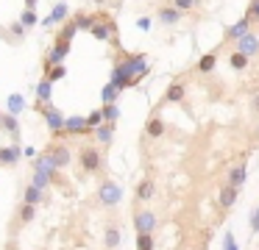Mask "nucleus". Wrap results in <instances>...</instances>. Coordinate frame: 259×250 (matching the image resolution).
<instances>
[{
    "mask_svg": "<svg viewBox=\"0 0 259 250\" xmlns=\"http://www.w3.org/2000/svg\"><path fill=\"white\" fill-rule=\"evenodd\" d=\"M123 189L95 136H53L34 159L3 250H117Z\"/></svg>",
    "mask_w": 259,
    "mask_h": 250,
    "instance_id": "obj_1",
    "label": "nucleus"
},
{
    "mask_svg": "<svg viewBox=\"0 0 259 250\" xmlns=\"http://www.w3.org/2000/svg\"><path fill=\"white\" fill-rule=\"evenodd\" d=\"M23 159V131L12 111H0V170Z\"/></svg>",
    "mask_w": 259,
    "mask_h": 250,
    "instance_id": "obj_2",
    "label": "nucleus"
},
{
    "mask_svg": "<svg viewBox=\"0 0 259 250\" xmlns=\"http://www.w3.org/2000/svg\"><path fill=\"white\" fill-rule=\"evenodd\" d=\"M164 133H167V122H164V117H159V114L148 117L145 131H142V139H148V142H159V139H164Z\"/></svg>",
    "mask_w": 259,
    "mask_h": 250,
    "instance_id": "obj_3",
    "label": "nucleus"
},
{
    "mask_svg": "<svg viewBox=\"0 0 259 250\" xmlns=\"http://www.w3.org/2000/svg\"><path fill=\"white\" fill-rule=\"evenodd\" d=\"M234 50H237V53H242V56H248V59H253V56L259 53V33L248 31L242 39H237V42H234Z\"/></svg>",
    "mask_w": 259,
    "mask_h": 250,
    "instance_id": "obj_4",
    "label": "nucleus"
},
{
    "mask_svg": "<svg viewBox=\"0 0 259 250\" xmlns=\"http://www.w3.org/2000/svg\"><path fill=\"white\" fill-rule=\"evenodd\" d=\"M184 97H187V83L184 81H173L167 89H164L162 106H176V103L184 106Z\"/></svg>",
    "mask_w": 259,
    "mask_h": 250,
    "instance_id": "obj_5",
    "label": "nucleus"
},
{
    "mask_svg": "<svg viewBox=\"0 0 259 250\" xmlns=\"http://www.w3.org/2000/svg\"><path fill=\"white\" fill-rule=\"evenodd\" d=\"M251 28H253L251 20H248V17H242V20H237L234 25H229V28L223 31V42H231V44H234L237 39H242L248 31H251Z\"/></svg>",
    "mask_w": 259,
    "mask_h": 250,
    "instance_id": "obj_6",
    "label": "nucleus"
},
{
    "mask_svg": "<svg viewBox=\"0 0 259 250\" xmlns=\"http://www.w3.org/2000/svg\"><path fill=\"white\" fill-rule=\"evenodd\" d=\"M156 20L162 22L164 28H173V25H179V22L184 20V14H181L179 9H173V6L164 3V6H159V9H156Z\"/></svg>",
    "mask_w": 259,
    "mask_h": 250,
    "instance_id": "obj_7",
    "label": "nucleus"
},
{
    "mask_svg": "<svg viewBox=\"0 0 259 250\" xmlns=\"http://www.w3.org/2000/svg\"><path fill=\"white\" fill-rule=\"evenodd\" d=\"M237 197H240V189L231 186V183H223V186H220V192H218V206L229 211V209H234Z\"/></svg>",
    "mask_w": 259,
    "mask_h": 250,
    "instance_id": "obj_8",
    "label": "nucleus"
},
{
    "mask_svg": "<svg viewBox=\"0 0 259 250\" xmlns=\"http://www.w3.org/2000/svg\"><path fill=\"white\" fill-rule=\"evenodd\" d=\"M245 181H248V161L242 159V161H237V164L231 167L229 183H231V186H237V189H242V186H245Z\"/></svg>",
    "mask_w": 259,
    "mask_h": 250,
    "instance_id": "obj_9",
    "label": "nucleus"
},
{
    "mask_svg": "<svg viewBox=\"0 0 259 250\" xmlns=\"http://www.w3.org/2000/svg\"><path fill=\"white\" fill-rule=\"evenodd\" d=\"M214 67H218V53H203L201 56V61H198V72H212Z\"/></svg>",
    "mask_w": 259,
    "mask_h": 250,
    "instance_id": "obj_10",
    "label": "nucleus"
},
{
    "mask_svg": "<svg viewBox=\"0 0 259 250\" xmlns=\"http://www.w3.org/2000/svg\"><path fill=\"white\" fill-rule=\"evenodd\" d=\"M248 56H242V53H237V50H231V56H229V64H231V70H237V72H242L248 67Z\"/></svg>",
    "mask_w": 259,
    "mask_h": 250,
    "instance_id": "obj_11",
    "label": "nucleus"
},
{
    "mask_svg": "<svg viewBox=\"0 0 259 250\" xmlns=\"http://www.w3.org/2000/svg\"><path fill=\"white\" fill-rule=\"evenodd\" d=\"M245 17L251 20V25H259V0H248V6H245Z\"/></svg>",
    "mask_w": 259,
    "mask_h": 250,
    "instance_id": "obj_12",
    "label": "nucleus"
},
{
    "mask_svg": "<svg viewBox=\"0 0 259 250\" xmlns=\"http://www.w3.org/2000/svg\"><path fill=\"white\" fill-rule=\"evenodd\" d=\"M167 6H173V9H179L181 14H187V11H192L195 9V0H167Z\"/></svg>",
    "mask_w": 259,
    "mask_h": 250,
    "instance_id": "obj_13",
    "label": "nucleus"
},
{
    "mask_svg": "<svg viewBox=\"0 0 259 250\" xmlns=\"http://www.w3.org/2000/svg\"><path fill=\"white\" fill-rule=\"evenodd\" d=\"M223 250H240V242H237L234 231H226L223 233Z\"/></svg>",
    "mask_w": 259,
    "mask_h": 250,
    "instance_id": "obj_14",
    "label": "nucleus"
},
{
    "mask_svg": "<svg viewBox=\"0 0 259 250\" xmlns=\"http://www.w3.org/2000/svg\"><path fill=\"white\" fill-rule=\"evenodd\" d=\"M248 228H251V233H259V203L251 209V217H248Z\"/></svg>",
    "mask_w": 259,
    "mask_h": 250,
    "instance_id": "obj_15",
    "label": "nucleus"
},
{
    "mask_svg": "<svg viewBox=\"0 0 259 250\" xmlns=\"http://www.w3.org/2000/svg\"><path fill=\"white\" fill-rule=\"evenodd\" d=\"M120 117V106H103V120L106 122H117Z\"/></svg>",
    "mask_w": 259,
    "mask_h": 250,
    "instance_id": "obj_16",
    "label": "nucleus"
},
{
    "mask_svg": "<svg viewBox=\"0 0 259 250\" xmlns=\"http://www.w3.org/2000/svg\"><path fill=\"white\" fill-rule=\"evenodd\" d=\"M137 28L148 31V28H151V17H140V20H137Z\"/></svg>",
    "mask_w": 259,
    "mask_h": 250,
    "instance_id": "obj_17",
    "label": "nucleus"
},
{
    "mask_svg": "<svg viewBox=\"0 0 259 250\" xmlns=\"http://www.w3.org/2000/svg\"><path fill=\"white\" fill-rule=\"evenodd\" d=\"M251 109H253V114L259 117V92H256V94H253V97H251Z\"/></svg>",
    "mask_w": 259,
    "mask_h": 250,
    "instance_id": "obj_18",
    "label": "nucleus"
},
{
    "mask_svg": "<svg viewBox=\"0 0 259 250\" xmlns=\"http://www.w3.org/2000/svg\"><path fill=\"white\" fill-rule=\"evenodd\" d=\"M92 3H95V6H103V3H109V0H92Z\"/></svg>",
    "mask_w": 259,
    "mask_h": 250,
    "instance_id": "obj_19",
    "label": "nucleus"
},
{
    "mask_svg": "<svg viewBox=\"0 0 259 250\" xmlns=\"http://www.w3.org/2000/svg\"><path fill=\"white\" fill-rule=\"evenodd\" d=\"M195 3H203V0H195Z\"/></svg>",
    "mask_w": 259,
    "mask_h": 250,
    "instance_id": "obj_20",
    "label": "nucleus"
}]
</instances>
